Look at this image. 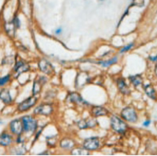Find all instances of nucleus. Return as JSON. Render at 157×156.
<instances>
[{
  "label": "nucleus",
  "instance_id": "f257e3e1",
  "mask_svg": "<svg viewBox=\"0 0 157 156\" xmlns=\"http://www.w3.org/2000/svg\"><path fill=\"white\" fill-rule=\"evenodd\" d=\"M22 123L23 125V131L26 132H33L37 129V120L32 116H23L22 118Z\"/></svg>",
  "mask_w": 157,
  "mask_h": 156
},
{
  "label": "nucleus",
  "instance_id": "f03ea898",
  "mask_svg": "<svg viewBox=\"0 0 157 156\" xmlns=\"http://www.w3.org/2000/svg\"><path fill=\"white\" fill-rule=\"evenodd\" d=\"M111 127L115 131L120 134H124L128 130V125L122 119L117 116H112L111 118Z\"/></svg>",
  "mask_w": 157,
  "mask_h": 156
},
{
  "label": "nucleus",
  "instance_id": "7ed1b4c3",
  "mask_svg": "<svg viewBox=\"0 0 157 156\" xmlns=\"http://www.w3.org/2000/svg\"><path fill=\"white\" fill-rule=\"evenodd\" d=\"M121 117L130 123H136L138 119L136 111L132 107H127L123 109L121 111Z\"/></svg>",
  "mask_w": 157,
  "mask_h": 156
},
{
  "label": "nucleus",
  "instance_id": "20e7f679",
  "mask_svg": "<svg viewBox=\"0 0 157 156\" xmlns=\"http://www.w3.org/2000/svg\"><path fill=\"white\" fill-rule=\"evenodd\" d=\"M38 99L35 95H32V96L27 98V99L23 100L22 103H20L18 106V111L19 112H25V111H28L29 109H31V107H34L36 103H37Z\"/></svg>",
  "mask_w": 157,
  "mask_h": 156
},
{
  "label": "nucleus",
  "instance_id": "39448f33",
  "mask_svg": "<svg viewBox=\"0 0 157 156\" xmlns=\"http://www.w3.org/2000/svg\"><path fill=\"white\" fill-rule=\"evenodd\" d=\"M52 112H53V107H52V104H50V103H43V104L39 105V107H36L34 111V114L35 115H45V116L52 115Z\"/></svg>",
  "mask_w": 157,
  "mask_h": 156
},
{
  "label": "nucleus",
  "instance_id": "423d86ee",
  "mask_svg": "<svg viewBox=\"0 0 157 156\" xmlns=\"http://www.w3.org/2000/svg\"><path fill=\"white\" fill-rule=\"evenodd\" d=\"M99 146V139L98 137H91L86 139L83 143V147L87 150H97Z\"/></svg>",
  "mask_w": 157,
  "mask_h": 156
},
{
  "label": "nucleus",
  "instance_id": "0eeeda50",
  "mask_svg": "<svg viewBox=\"0 0 157 156\" xmlns=\"http://www.w3.org/2000/svg\"><path fill=\"white\" fill-rule=\"evenodd\" d=\"M98 125L97 120L92 117L87 118L85 119H82L78 123V126L79 129H87V128H94Z\"/></svg>",
  "mask_w": 157,
  "mask_h": 156
},
{
  "label": "nucleus",
  "instance_id": "6e6552de",
  "mask_svg": "<svg viewBox=\"0 0 157 156\" xmlns=\"http://www.w3.org/2000/svg\"><path fill=\"white\" fill-rule=\"evenodd\" d=\"M10 130L13 134L20 135L23 131V123L20 119H14L10 123Z\"/></svg>",
  "mask_w": 157,
  "mask_h": 156
},
{
  "label": "nucleus",
  "instance_id": "1a4fd4ad",
  "mask_svg": "<svg viewBox=\"0 0 157 156\" xmlns=\"http://www.w3.org/2000/svg\"><path fill=\"white\" fill-rule=\"evenodd\" d=\"M39 68L43 73L46 74H52L54 73V67L52 63L46 59H41L39 62Z\"/></svg>",
  "mask_w": 157,
  "mask_h": 156
},
{
  "label": "nucleus",
  "instance_id": "9d476101",
  "mask_svg": "<svg viewBox=\"0 0 157 156\" xmlns=\"http://www.w3.org/2000/svg\"><path fill=\"white\" fill-rule=\"evenodd\" d=\"M46 82H47V78L43 76L35 78L33 83V89H32L33 95H37L38 94H39V92L41 91L42 87L45 85Z\"/></svg>",
  "mask_w": 157,
  "mask_h": 156
},
{
  "label": "nucleus",
  "instance_id": "9b49d317",
  "mask_svg": "<svg viewBox=\"0 0 157 156\" xmlns=\"http://www.w3.org/2000/svg\"><path fill=\"white\" fill-rule=\"evenodd\" d=\"M67 100L70 102V103H73L75 104L78 105H83V104H88V103H86V101L83 100V99L82 98L78 93L77 92H71L67 95Z\"/></svg>",
  "mask_w": 157,
  "mask_h": 156
},
{
  "label": "nucleus",
  "instance_id": "f8f14e48",
  "mask_svg": "<svg viewBox=\"0 0 157 156\" xmlns=\"http://www.w3.org/2000/svg\"><path fill=\"white\" fill-rule=\"evenodd\" d=\"M15 72L18 73V74H20L21 73H24V72H27L30 70V66L23 61V59L16 60V63H15V68H14Z\"/></svg>",
  "mask_w": 157,
  "mask_h": 156
},
{
  "label": "nucleus",
  "instance_id": "ddd939ff",
  "mask_svg": "<svg viewBox=\"0 0 157 156\" xmlns=\"http://www.w3.org/2000/svg\"><path fill=\"white\" fill-rule=\"evenodd\" d=\"M116 84L117 87L120 92L124 94V95H129L130 94V90L128 88V85L126 84L124 78H118L116 80Z\"/></svg>",
  "mask_w": 157,
  "mask_h": 156
},
{
  "label": "nucleus",
  "instance_id": "4468645a",
  "mask_svg": "<svg viewBox=\"0 0 157 156\" xmlns=\"http://www.w3.org/2000/svg\"><path fill=\"white\" fill-rule=\"evenodd\" d=\"M108 111L106 108L100 106H95L91 108V115L94 117H99V116H106L108 115Z\"/></svg>",
  "mask_w": 157,
  "mask_h": 156
},
{
  "label": "nucleus",
  "instance_id": "2eb2a0df",
  "mask_svg": "<svg viewBox=\"0 0 157 156\" xmlns=\"http://www.w3.org/2000/svg\"><path fill=\"white\" fill-rule=\"evenodd\" d=\"M0 99L6 104H10L12 102V98L10 96V90L8 89H2L0 91Z\"/></svg>",
  "mask_w": 157,
  "mask_h": 156
},
{
  "label": "nucleus",
  "instance_id": "dca6fc26",
  "mask_svg": "<svg viewBox=\"0 0 157 156\" xmlns=\"http://www.w3.org/2000/svg\"><path fill=\"white\" fill-rule=\"evenodd\" d=\"M13 138L12 136L7 133H2L0 135V145L2 146H9L12 143Z\"/></svg>",
  "mask_w": 157,
  "mask_h": 156
},
{
  "label": "nucleus",
  "instance_id": "f3484780",
  "mask_svg": "<svg viewBox=\"0 0 157 156\" xmlns=\"http://www.w3.org/2000/svg\"><path fill=\"white\" fill-rule=\"evenodd\" d=\"M144 92L146 93V95L150 99H153V100L156 99V92H155V90L154 89V87L151 84H147L146 86H144Z\"/></svg>",
  "mask_w": 157,
  "mask_h": 156
},
{
  "label": "nucleus",
  "instance_id": "a211bd4d",
  "mask_svg": "<svg viewBox=\"0 0 157 156\" xmlns=\"http://www.w3.org/2000/svg\"><path fill=\"white\" fill-rule=\"evenodd\" d=\"M60 146L66 150H71L75 147L74 140L71 139H63L60 141Z\"/></svg>",
  "mask_w": 157,
  "mask_h": 156
},
{
  "label": "nucleus",
  "instance_id": "6ab92c4d",
  "mask_svg": "<svg viewBox=\"0 0 157 156\" xmlns=\"http://www.w3.org/2000/svg\"><path fill=\"white\" fill-rule=\"evenodd\" d=\"M129 80L132 82V84L135 86H140L143 83V78L140 74H136V75H130L129 76Z\"/></svg>",
  "mask_w": 157,
  "mask_h": 156
},
{
  "label": "nucleus",
  "instance_id": "aec40b11",
  "mask_svg": "<svg viewBox=\"0 0 157 156\" xmlns=\"http://www.w3.org/2000/svg\"><path fill=\"white\" fill-rule=\"evenodd\" d=\"M117 61H118L117 57H114L112 58V59H110L108 60V61L98 62V64L101 65V66L103 67H108L111 66V65H113V64L116 63Z\"/></svg>",
  "mask_w": 157,
  "mask_h": 156
},
{
  "label": "nucleus",
  "instance_id": "412c9836",
  "mask_svg": "<svg viewBox=\"0 0 157 156\" xmlns=\"http://www.w3.org/2000/svg\"><path fill=\"white\" fill-rule=\"evenodd\" d=\"M15 30H16V28H15V25H14L13 22L6 24V32H7V34H8L10 36H13V35H15Z\"/></svg>",
  "mask_w": 157,
  "mask_h": 156
},
{
  "label": "nucleus",
  "instance_id": "4be33fe9",
  "mask_svg": "<svg viewBox=\"0 0 157 156\" xmlns=\"http://www.w3.org/2000/svg\"><path fill=\"white\" fill-rule=\"evenodd\" d=\"M72 154L75 155H88V150L83 148H76L72 150Z\"/></svg>",
  "mask_w": 157,
  "mask_h": 156
},
{
  "label": "nucleus",
  "instance_id": "5701e85b",
  "mask_svg": "<svg viewBox=\"0 0 157 156\" xmlns=\"http://www.w3.org/2000/svg\"><path fill=\"white\" fill-rule=\"evenodd\" d=\"M47 143L48 145L50 146H53L56 144V136H50V137H47Z\"/></svg>",
  "mask_w": 157,
  "mask_h": 156
},
{
  "label": "nucleus",
  "instance_id": "b1692460",
  "mask_svg": "<svg viewBox=\"0 0 157 156\" xmlns=\"http://www.w3.org/2000/svg\"><path fill=\"white\" fill-rule=\"evenodd\" d=\"M145 1L144 0H132V6H139V7H143L144 6Z\"/></svg>",
  "mask_w": 157,
  "mask_h": 156
},
{
  "label": "nucleus",
  "instance_id": "393cba45",
  "mask_svg": "<svg viewBox=\"0 0 157 156\" xmlns=\"http://www.w3.org/2000/svg\"><path fill=\"white\" fill-rule=\"evenodd\" d=\"M10 74H7V75L4 76V77H0V86H3L4 84H6V82H8L10 81Z\"/></svg>",
  "mask_w": 157,
  "mask_h": 156
},
{
  "label": "nucleus",
  "instance_id": "a878e982",
  "mask_svg": "<svg viewBox=\"0 0 157 156\" xmlns=\"http://www.w3.org/2000/svg\"><path fill=\"white\" fill-rule=\"evenodd\" d=\"M133 47H134V43H129V44H128V45L125 46V47H124V48H122V49H121V51H120V54L125 53V52L128 51H129V50L132 49V48Z\"/></svg>",
  "mask_w": 157,
  "mask_h": 156
},
{
  "label": "nucleus",
  "instance_id": "bb28decb",
  "mask_svg": "<svg viewBox=\"0 0 157 156\" xmlns=\"http://www.w3.org/2000/svg\"><path fill=\"white\" fill-rule=\"evenodd\" d=\"M12 22H13V23H14V25H15V28L19 29V27H20V21H19L18 16H15V18H14V19H13Z\"/></svg>",
  "mask_w": 157,
  "mask_h": 156
},
{
  "label": "nucleus",
  "instance_id": "cd10ccee",
  "mask_svg": "<svg viewBox=\"0 0 157 156\" xmlns=\"http://www.w3.org/2000/svg\"><path fill=\"white\" fill-rule=\"evenodd\" d=\"M18 136H19V137L17 138V139H16L17 143H22L24 142V139H23V138L21 136V135H18Z\"/></svg>",
  "mask_w": 157,
  "mask_h": 156
},
{
  "label": "nucleus",
  "instance_id": "c85d7f7f",
  "mask_svg": "<svg viewBox=\"0 0 157 156\" xmlns=\"http://www.w3.org/2000/svg\"><path fill=\"white\" fill-rule=\"evenodd\" d=\"M151 124V121L150 120H146V121L144 122V123H143V126L144 127H149V125Z\"/></svg>",
  "mask_w": 157,
  "mask_h": 156
},
{
  "label": "nucleus",
  "instance_id": "c756f323",
  "mask_svg": "<svg viewBox=\"0 0 157 156\" xmlns=\"http://www.w3.org/2000/svg\"><path fill=\"white\" fill-rule=\"evenodd\" d=\"M149 59L152 62H156L157 61V55L155 56H149Z\"/></svg>",
  "mask_w": 157,
  "mask_h": 156
},
{
  "label": "nucleus",
  "instance_id": "7c9ffc66",
  "mask_svg": "<svg viewBox=\"0 0 157 156\" xmlns=\"http://www.w3.org/2000/svg\"><path fill=\"white\" fill-rule=\"evenodd\" d=\"M63 31V29L61 28V27H59V28H58L57 30H56V31H55V33H56V35H60V34L62 33Z\"/></svg>",
  "mask_w": 157,
  "mask_h": 156
},
{
  "label": "nucleus",
  "instance_id": "2f4dec72",
  "mask_svg": "<svg viewBox=\"0 0 157 156\" xmlns=\"http://www.w3.org/2000/svg\"><path fill=\"white\" fill-rule=\"evenodd\" d=\"M155 74L157 75V63H156V65H155Z\"/></svg>",
  "mask_w": 157,
  "mask_h": 156
},
{
  "label": "nucleus",
  "instance_id": "473e14b6",
  "mask_svg": "<svg viewBox=\"0 0 157 156\" xmlns=\"http://www.w3.org/2000/svg\"><path fill=\"white\" fill-rule=\"evenodd\" d=\"M100 1H103V0H100Z\"/></svg>",
  "mask_w": 157,
  "mask_h": 156
}]
</instances>
